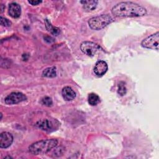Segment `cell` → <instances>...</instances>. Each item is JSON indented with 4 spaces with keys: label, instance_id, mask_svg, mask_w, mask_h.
Masks as SVG:
<instances>
[{
    "label": "cell",
    "instance_id": "cell-1",
    "mask_svg": "<svg viewBox=\"0 0 159 159\" xmlns=\"http://www.w3.org/2000/svg\"><path fill=\"white\" fill-rule=\"evenodd\" d=\"M112 15L116 17H135L145 16L146 9L132 2H120L115 5L111 10Z\"/></svg>",
    "mask_w": 159,
    "mask_h": 159
},
{
    "label": "cell",
    "instance_id": "cell-2",
    "mask_svg": "<svg viewBox=\"0 0 159 159\" xmlns=\"http://www.w3.org/2000/svg\"><path fill=\"white\" fill-rule=\"evenodd\" d=\"M58 141L57 139L42 140L31 144L29 147V150L33 155L45 154L56 147Z\"/></svg>",
    "mask_w": 159,
    "mask_h": 159
},
{
    "label": "cell",
    "instance_id": "cell-3",
    "mask_svg": "<svg viewBox=\"0 0 159 159\" xmlns=\"http://www.w3.org/2000/svg\"><path fill=\"white\" fill-rule=\"evenodd\" d=\"M113 21L112 17L108 14H101L91 18L88 20V25L91 29L101 30Z\"/></svg>",
    "mask_w": 159,
    "mask_h": 159
},
{
    "label": "cell",
    "instance_id": "cell-4",
    "mask_svg": "<svg viewBox=\"0 0 159 159\" xmlns=\"http://www.w3.org/2000/svg\"><path fill=\"white\" fill-rule=\"evenodd\" d=\"M35 125L38 128H39L40 129L43 131L50 132L58 129L59 125V122L55 119L52 120V119H41L37 121L36 122Z\"/></svg>",
    "mask_w": 159,
    "mask_h": 159
},
{
    "label": "cell",
    "instance_id": "cell-5",
    "mask_svg": "<svg viewBox=\"0 0 159 159\" xmlns=\"http://www.w3.org/2000/svg\"><path fill=\"white\" fill-rule=\"evenodd\" d=\"M158 40H159V33L157 32L155 34L151 35L150 36L147 37L141 43V45L147 48L158 50Z\"/></svg>",
    "mask_w": 159,
    "mask_h": 159
},
{
    "label": "cell",
    "instance_id": "cell-6",
    "mask_svg": "<svg viewBox=\"0 0 159 159\" xmlns=\"http://www.w3.org/2000/svg\"><path fill=\"white\" fill-rule=\"evenodd\" d=\"M27 99L25 94L20 92H12L8 94L4 99V102L6 104H14L24 101Z\"/></svg>",
    "mask_w": 159,
    "mask_h": 159
},
{
    "label": "cell",
    "instance_id": "cell-7",
    "mask_svg": "<svg viewBox=\"0 0 159 159\" xmlns=\"http://www.w3.org/2000/svg\"><path fill=\"white\" fill-rule=\"evenodd\" d=\"M99 46L96 43L89 41L83 42L80 45L82 52L89 57L94 56Z\"/></svg>",
    "mask_w": 159,
    "mask_h": 159
},
{
    "label": "cell",
    "instance_id": "cell-8",
    "mask_svg": "<svg viewBox=\"0 0 159 159\" xmlns=\"http://www.w3.org/2000/svg\"><path fill=\"white\" fill-rule=\"evenodd\" d=\"M13 142L12 135L7 132H4L0 135V147L6 148L11 146Z\"/></svg>",
    "mask_w": 159,
    "mask_h": 159
},
{
    "label": "cell",
    "instance_id": "cell-9",
    "mask_svg": "<svg viewBox=\"0 0 159 159\" xmlns=\"http://www.w3.org/2000/svg\"><path fill=\"white\" fill-rule=\"evenodd\" d=\"M107 69L108 66L106 62L103 60H99L95 64L94 72L97 76H102L106 73Z\"/></svg>",
    "mask_w": 159,
    "mask_h": 159
},
{
    "label": "cell",
    "instance_id": "cell-10",
    "mask_svg": "<svg viewBox=\"0 0 159 159\" xmlns=\"http://www.w3.org/2000/svg\"><path fill=\"white\" fill-rule=\"evenodd\" d=\"M8 12L12 18H19L21 14V7L17 2H11L9 5Z\"/></svg>",
    "mask_w": 159,
    "mask_h": 159
},
{
    "label": "cell",
    "instance_id": "cell-11",
    "mask_svg": "<svg viewBox=\"0 0 159 159\" xmlns=\"http://www.w3.org/2000/svg\"><path fill=\"white\" fill-rule=\"evenodd\" d=\"M62 96L65 101H72L76 97V93L73 89L70 86H65L63 88L61 91Z\"/></svg>",
    "mask_w": 159,
    "mask_h": 159
},
{
    "label": "cell",
    "instance_id": "cell-12",
    "mask_svg": "<svg viewBox=\"0 0 159 159\" xmlns=\"http://www.w3.org/2000/svg\"><path fill=\"white\" fill-rule=\"evenodd\" d=\"M80 2L82 4L84 9L87 11H91L96 7L98 2L97 1H81Z\"/></svg>",
    "mask_w": 159,
    "mask_h": 159
},
{
    "label": "cell",
    "instance_id": "cell-13",
    "mask_svg": "<svg viewBox=\"0 0 159 159\" xmlns=\"http://www.w3.org/2000/svg\"><path fill=\"white\" fill-rule=\"evenodd\" d=\"M43 76L47 77V78H54L57 76V70L56 68L53 67H48L45 68L42 72Z\"/></svg>",
    "mask_w": 159,
    "mask_h": 159
},
{
    "label": "cell",
    "instance_id": "cell-14",
    "mask_svg": "<svg viewBox=\"0 0 159 159\" xmlns=\"http://www.w3.org/2000/svg\"><path fill=\"white\" fill-rule=\"evenodd\" d=\"M88 101L91 106H96L100 102V98L96 93H91L88 95Z\"/></svg>",
    "mask_w": 159,
    "mask_h": 159
},
{
    "label": "cell",
    "instance_id": "cell-15",
    "mask_svg": "<svg viewBox=\"0 0 159 159\" xmlns=\"http://www.w3.org/2000/svg\"><path fill=\"white\" fill-rule=\"evenodd\" d=\"M45 26L48 31L53 35H57L60 33V29L57 27H53L47 19H45Z\"/></svg>",
    "mask_w": 159,
    "mask_h": 159
},
{
    "label": "cell",
    "instance_id": "cell-16",
    "mask_svg": "<svg viewBox=\"0 0 159 159\" xmlns=\"http://www.w3.org/2000/svg\"><path fill=\"white\" fill-rule=\"evenodd\" d=\"M127 89L125 85V83L123 81L119 82L118 84V89H117V93L120 96H124L126 94Z\"/></svg>",
    "mask_w": 159,
    "mask_h": 159
},
{
    "label": "cell",
    "instance_id": "cell-17",
    "mask_svg": "<svg viewBox=\"0 0 159 159\" xmlns=\"http://www.w3.org/2000/svg\"><path fill=\"white\" fill-rule=\"evenodd\" d=\"M42 104L46 106H48V107H50L53 104V102H52V99L50 98V97H48V96H45L44 98H43L42 99Z\"/></svg>",
    "mask_w": 159,
    "mask_h": 159
},
{
    "label": "cell",
    "instance_id": "cell-18",
    "mask_svg": "<svg viewBox=\"0 0 159 159\" xmlns=\"http://www.w3.org/2000/svg\"><path fill=\"white\" fill-rule=\"evenodd\" d=\"M0 23L1 25L4 27H9L11 25V22L9 19L2 16L0 18Z\"/></svg>",
    "mask_w": 159,
    "mask_h": 159
},
{
    "label": "cell",
    "instance_id": "cell-19",
    "mask_svg": "<svg viewBox=\"0 0 159 159\" xmlns=\"http://www.w3.org/2000/svg\"><path fill=\"white\" fill-rule=\"evenodd\" d=\"M42 1H28V2L30 3V4L33 5V6H36L38 5L39 4L41 3Z\"/></svg>",
    "mask_w": 159,
    "mask_h": 159
},
{
    "label": "cell",
    "instance_id": "cell-20",
    "mask_svg": "<svg viewBox=\"0 0 159 159\" xmlns=\"http://www.w3.org/2000/svg\"><path fill=\"white\" fill-rule=\"evenodd\" d=\"M4 8H5L3 4H1V13H2V12H3L4 9Z\"/></svg>",
    "mask_w": 159,
    "mask_h": 159
}]
</instances>
